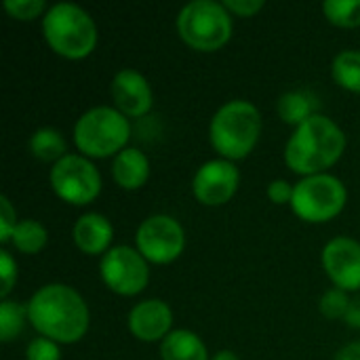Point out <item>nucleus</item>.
Wrapping results in <instances>:
<instances>
[{
	"mask_svg": "<svg viewBox=\"0 0 360 360\" xmlns=\"http://www.w3.org/2000/svg\"><path fill=\"white\" fill-rule=\"evenodd\" d=\"M266 194L268 198L274 202V205H291V198H293V184H289L287 179H274L268 184L266 188Z\"/></svg>",
	"mask_w": 360,
	"mask_h": 360,
	"instance_id": "obj_29",
	"label": "nucleus"
},
{
	"mask_svg": "<svg viewBox=\"0 0 360 360\" xmlns=\"http://www.w3.org/2000/svg\"><path fill=\"white\" fill-rule=\"evenodd\" d=\"M27 314L40 338L57 344L80 342L91 325V312L84 297L63 283L40 287L27 302Z\"/></svg>",
	"mask_w": 360,
	"mask_h": 360,
	"instance_id": "obj_1",
	"label": "nucleus"
},
{
	"mask_svg": "<svg viewBox=\"0 0 360 360\" xmlns=\"http://www.w3.org/2000/svg\"><path fill=\"white\" fill-rule=\"evenodd\" d=\"M99 274L105 287L118 295H137L148 287V259L129 245H116L99 262Z\"/></svg>",
	"mask_w": 360,
	"mask_h": 360,
	"instance_id": "obj_10",
	"label": "nucleus"
},
{
	"mask_svg": "<svg viewBox=\"0 0 360 360\" xmlns=\"http://www.w3.org/2000/svg\"><path fill=\"white\" fill-rule=\"evenodd\" d=\"M27 148L32 152L34 158L42 160V162H59L63 156H68V143L61 131L53 129V127H42L36 129L30 135Z\"/></svg>",
	"mask_w": 360,
	"mask_h": 360,
	"instance_id": "obj_19",
	"label": "nucleus"
},
{
	"mask_svg": "<svg viewBox=\"0 0 360 360\" xmlns=\"http://www.w3.org/2000/svg\"><path fill=\"white\" fill-rule=\"evenodd\" d=\"M112 177L122 190H137L150 177V158L137 148H124L112 160Z\"/></svg>",
	"mask_w": 360,
	"mask_h": 360,
	"instance_id": "obj_16",
	"label": "nucleus"
},
{
	"mask_svg": "<svg viewBox=\"0 0 360 360\" xmlns=\"http://www.w3.org/2000/svg\"><path fill=\"white\" fill-rule=\"evenodd\" d=\"M0 274H2L0 297L2 300H8V293L13 291V287L17 283V262L13 259V255L6 249L0 251Z\"/></svg>",
	"mask_w": 360,
	"mask_h": 360,
	"instance_id": "obj_27",
	"label": "nucleus"
},
{
	"mask_svg": "<svg viewBox=\"0 0 360 360\" xmlns=\"http://www.w3.org/2000/svg\"><path fill=\"white\" fill-rule=\"evenodd\" d=\"M13 247L19 251V253H25V255H36L40 253L46 243H49V232L46 228L36 221V219H21L13 232V238H11Z\"/></svg>",
	"mask_w": 360,
	"mask_h": 360,
	"instance_id": "obj_20",
	"label": "nucleus"
},
{
	"mask_svg": "<svg viewBox=\"0 0 360 360\" xmlns=\"http://www.w3.org/2000/svg\"><path fill=\"white\" fill-rule=\"evenodd\" d=\"M129 137V118L112 105H95L74 124V143L86 158L116 156L127 148Z\"/></svg>",
	"mask_w": 360,
	"mask_h": 360,
	"instance_id": "obj_5",
	"label": "nucleus"
},
{
	"mask_svg": "<svg viewBox=\"0 0 360 360\" xmlns=\"http://www.w3.org/2000/svg\"><path fill=\"white\" fill-rule=\"evenodd\" d=\"M25 360H61L59 344L46 338H34L25 348Z\"/></svg>",
	"mask_w": 360,
	"mask_h": 360,
	"instance_id": "obj_26",
	"label": "nucleus"
},
{
	"mask_svg": "<svg viewBox=\"0 0 360 360\" xmlns=\"http://www.w3.org/2000/svg\"><path fill=\"white\" fill-rule=\"evenodd\" d=\"M46 44L65 59H82L97 44V25L89 11L74 2H57L42 17Z\"/></svg>",
	"mask_w": 360,
	"mask_h": 360,
	"instance_id": "obj_4",
	"label": "nucleus"
},
{
	"mask_svg": "<svg viewBox=\"0 0 360 360\" xmlns=\"http://www.w3.org/2000/svg\"><path fill=\"white\" fill-rule=\"evenodd\" d=\"M240 173L232 160L213 158L198 167L192 179V190L198 202L207 207L226 205L238 190Z\"/></svg>",
	"mask_w": 360,
	"mask_h": 360,
	"instance_id": "obj_11",
	"label": "nucleus"
},
{
	"mask_svg": "<svg viewBox=\"0 0 360 360\" xmlns=\"http://www.w3.org/2000/svg\"><path fill=\"white\" fill-rule=\"evenodd\" d=\"M346 150V135L338 122L316 114L300 124L285 146V162L293 173L304 177L325 173Z\"/></svg>",
	"mask_w": 360,
	"mask_h": 360,
	"instance_id": "obj_2",
	"label": "nucleus"
},
{
	"mask_svg": "<svg viewBox=\"0 0 360 360\" xmlns=\"http://www.w3.org/2000/svg\"><path fill=\"white\" fill-rule=\"evenodd\" d=\"M4 8L19 21H32L49 11L44 0H4Z\"/></svg>",
	"mask_w": 360,
	"mask_h": 360,
	"instance_id": "obj_25",
	"label": "nucleus"
},
{
	"mask_svg": "<svg viewBox=\"0 0 360 360\" xmlns=\"http://www.w3.org/2000/svg\"><path fill=\"white\" fill-rule=\"evenodd\" d=\"M114 228L101 213H84L74 224V243L86 255H105L112 247Z\"/></svg>",
	"mask_w": 360,
	"mask_h": 360,
	"instance_id": "obj_15",
	"label": "nucleus"
},
{
	"mask_svg": "<svg viewBox=\"0 0 360 360\" xmlns=\"http://www.w3.org/2000/svg\"><path fill=\"white\" fill-rule=\"evenodd\" d=\"M137 251L152 264H171L186 249L184 226L165 213L146 217L135 234Z\"/></svg>",
	"mask_w": 360,
	"mask_h": 360,
	"instance_id": "obj_9",
	"label": "nucleus"
},
{
	"mask_svg": "<svg viewBox=\"0 0 360 360\" xmlns=\"http://www.w3.org/2000/svg\"><path fill=\"white\" fill-rule=\"evenodd\" d=\"M49 181L61 200L76 207L93 202L101 192V175L97 167L82 154H68L55 162Z\"/></svg>",
	"mask_w": 360,
	"mask_h": 360,
	"instance_id": "obj_8",
	"label": "nucleus"
},
{
	"mask_svg": "<svg viewBox=\"0 0 360 360\" xmlns=\"http://www.w3.org/2000/svg\"><path fill=\"white\" fill-rule=\"evenodd\" d=\"M348 200L344 181L331 173H319L302 177L293 184L291 209L308 224H323L338 217Z\"/></svg>",
	"mask_w": 360,
	"mask_h": 360,
	"instance_id": "obj_7",
	"label": "nucleus"
},
{
	"mask_svg": "<svg viewBox=\"0 0 360 360\" xmlns=\"http://www.w3.org/2000/svg\"><path fill=\"white\" fill-rule=\"evenodd\" d=\"M25 323H30L27 304L2 300L0 304V342L8 344L23 333Z\"/></svg>",
	"mask_w": 360,
	"mask_h": 360,
	"instance_id": "obj_22",
	"label": "nucleus"
},
{
	"mask_svg": "<svg viewBox=\"0 0 360 360\" xmlns=\"http://www.w3.org/2000/svg\"><path fill=\"white\" fill-rule=\"evenodd\" d=\"M350 297H348V291L344 289H329L323 293L321 302H319V310L325 319L329 321H338V319H346V312L350 308Z\"/></svg>",
	"mask_w": 360,
	"mask_h": 360,
	"instance_id": "obj_24",
	"label": "nucleus"
},
{
	"mask_svg": "<svg viewBox=\"0 0 360 360\" xmlns=\"http://www.w3.org/2000/svg\"><path fill=\"white\" fill-rule=\"evenodd\" d=\"M211 360H238L236 356V352H232V350H219V352H215Z\"/></svg>",
	"mask_w": 360,
	"mask_h": 360,
	"instance_id": "obj_33",
	"label": "nucleus"
},
{
	"mask_svg": "<svg viewBox=\"0 0 360 360\" xmlns=\"http://www.w3.org/2000/svg\"><path fill=\"white\" fill-rule=\"evenodd\" d=\"M262 135V114L247 99L226 101L211 118L209 137L226 160H240L253 152Z\"/></svg>",
	"mask_w": 360,
	"mask_h": 360,
	"instance_id": "obj_3",
	"label": "nucleus"
},
{
	"mask_svg": "<svg viewBox=\"0 0 360 360\" xmlns=\"http://www.w3.org/2000/svg\"><path fill=\"white\" fill-rule=\"evenodd\" d=\"M344 323H346L350 329H360V295L350 302V308H348V312H346Z\"/></svg>",
	"mask_w": 360,
	"mask_h": 360,
	"instance_id": "obj_31",
	"label": "nucleus"
},
{
	"mask_svg": "<svg viewBox=\"0 0 360 360\" xmlns=\"http://www.w3.org/2000/svg\"><path fill=\"white\" fill-rule=\"evenodd\" d=\"M331 76L342 89L360 93V51L346 49L338 53L331 63Z\"/></svg>",
	"mask_w": 360,
	"mask_h": 360,
	"instance_id": "obj_21",
	"label": "nucleus"
},
{
	"mask_svg": "<svg viewBox=\"0 0 360 360\" xmlns=\"http://www.w3.org/2000/svg\"><path fill=\"white\" fill-rule=\"evenodd\" d=\"M276 110H278V116H281L283 122L293 124L297 129L308 118L319 114L316 112L319 110V99L308 89H295V91H287V93H283L278 97Z\"/></svg>",
	"mask_w": 360,
	"mask_h": 360,
	"instance_id": "obj_18",
	"label": "nucleus"
},
{
	"mask_svg": "<svg viewBox=\"0 0 360 360\" xmlns=\"http://www.w3.org/2000/svg\"><path fill=\"white\" fill-rule=\"evenodd\" d=\"M323 268L331 283L344 291L360 289V243L350 236H335L323 249Z\"/></svg>",
	"mask_w": 360,
	"mask_h": 360,
	"instance_id": "obj_12",
	"label": "nucleus"
},
{
	"mask_svg": "<svg viewBox=\"0 0 360 360\" xmlns=\"http://www.w3.org/2000/svg\"><path fill=\"white\" fill-rule=\"evenodd\" d=\"M224 6L230 11V15L234 13L238 17H253L266 6V2L264 0H226Z\"/></svg>",
	"mask_w": 360,
	"mask_h": 360,
	"instance_id": "obj_30",
	"label": "nucleus"
},
{
	"mask_svg": "<svg viewBox=\"0 0 360 360\" xmlns=\"http://www.w3.org/2000/svg\"><path fill=\"white\" fill-rule=\"evenodd\" d=\"M112 99H114V108L120 110L127 118L146 116L154 103V95L148 78L133 68H122L114 74Z\"/></svg>",
	"mask_w": 360,
	"mask_h": 360,
	"instance_id": "obj_13",
	"label": "nucleus"
},
{
	"mask_svg": "<svg viewBox=\"0 0 360 360\" xmlns=\"http://www.w3.org/2000/svg\"><path fill=\"white\" fill-rule=\"evenodd\" d=\"M325 17L342 27L360 25V0H327L323 4Z\"/></svg>",
	"mask_w": 360,
	"mask_h": 360,
	"instance_id": "obj_23",
	"label": "nucleus"
},
{
	"mask_svg": "<svg viewBox=\"0 0 360 360\" xmlns=\"http://www.w3.org/2000/svg\"><path fill=\"white\" fill-rule=\"evenodd\" d=\"M129 331L139 342H162L173 327V312L167 302L152 297L135 304L127 319Z\"/></svg>",
	"mask_w": 360,
	"mask_h": 360,
	"instance_id": "obj_14",
	"label": "nucleus"
},
{
	"mask_svg": "<svg viewBox=\"0 0 360 360\" xmlns=\"http://www.w3.org/2000/svg\"><path fill=\"white\" fill-rule=\"evenodd\" d=\"M179 38L196 51H217L232 36V15L224 2L192 0L177 15Z\"/></svg>",
	"mask_w": 360,
	"mask_h": 360,
	"instance_id": "obj_6",
	"label": "nucleus"
},
{
	"mask_svg": "<svg viewBox=\"0 0 360 360\" xmlns=\"http://www.w3.org/2000/svg\"><path fill=\"white\" fill-rule=\"evenodd\" d=\"M17 213L6 196H0V243L6 245L13 238V232L17 228Z\"/></svg>",
	"mask_w": 360,
	"mask_h": 360,
	"instance_id": "obj_28",
	"label": "nucleus"
},
{
	"mask_svg": "<svg viewBox=\"0 0 360 360\" xmlns=\"http://www.w3.org/2000/svg\"><path fill=\"white\" fill-rule=\"evenodd\" d=\"M333 360H360V342H350L346 344Z\"/></svg>",
	"mask_w": 360,
	"mask_h": 360,
	"instance_id": "obj_32",
	"label": "nucleus"
},
{
	"mask_svg": "<svg viewBox=\"0 0 360 360\" xmlns=\"http://www.w3.org/2000/svg\"><path fill=\"white\" fill-rule=\"evenodd\" d=\"M162 360H211L205 342L188 329H175L160 342Z\"/></svg>",
	"mask_w": 360,
	"mask_h": 360,
	"instance_id": "obj_17",
	"label": "nucleus"
}]
</instances>
